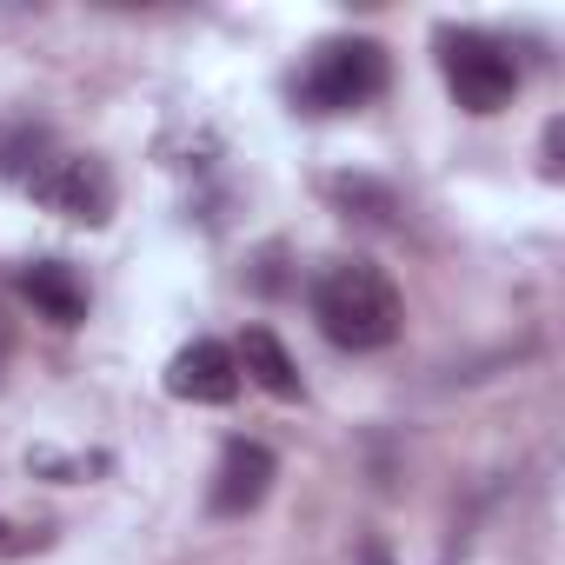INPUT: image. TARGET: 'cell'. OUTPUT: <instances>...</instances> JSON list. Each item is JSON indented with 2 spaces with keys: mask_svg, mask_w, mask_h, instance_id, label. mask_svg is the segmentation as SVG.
<instances>
[{
  "mask_svg": "<svg viewBox=\"0 0 565 565\" xmlns=\"http://www.w3.org/2000/svg\"><path fill=\"white\" fill-rule=\"evenodd\" d=\"M307 300H313L320 333L333 347H347V353H380L406 327V300L393 287V273L373 266V259H327L313 273V294Z\"/></svg>",
  "mask_w": 565,
  "mask_h": 565,
  "instance_id": "obj_1",
  "label": "cell"
},
{
  "mask_svg": "<svg viewBox=\"0 0 565 565\" xmlns=\"http://www.w3.org/2000/svg\"><path fill=\"white\" fill-rule=\"evenodd\" d=\"M386 47L380 41H366V34H333V41H320L313 47V61H307V74H300V87H294V100L307 107V114H360V107H373L380 94H386Z\"/></svg>",
  "mask_w": 565,
  "mask_h": 565,
  "instance_id": "obj_2",
  "label": "cell"
},
{
  "mask_svg": "<svg viewBox=\"0 0 565 565\" xmlns=\"http://www.w3.org/2000/svg\"><path fill=\"white\" fill-rule=\"evenodd\" d=\"M439 74H446V87H452V100L466 107V114H505L512 107V94H519V61H512V47L505 41H492V34H479V28H439Z\"/></svg>",
  "mask_w": 565,
  "mask_h": 565,
  "instance_id": "obj_3",
  "label": "cell"
},
{
  "mask_svg": "<svg viewBox=\"0 0 565 565\" xmlns=\"http://www.w3.org/2000/svg\"><path fill=\"white\" fill-rule=\"evenodd\" d=\"M28 193H34L47 213L74 220V226H107V220H114V200H120L107 160H94V153H61V160H47Z\"/></svg>",
  "mask_w": 565,
  "mask_h": 565,
  "instance_id": "obj_4",
  "label": "cell"
},
{
  "mask_svg": "<svg viewBox=\"0 0 565 565\" xmlns=\"http://www.w3.org/2000/svg\"><path fill=\"white\" fill-rule=\"evenodd\" d=\"M273 479H279L273 446H259V439H233V446L220 452V472H213L206 512H213V519H246V512H259V505H266Z\"/></svg>",
  "mask_w": 565,
  "mask_h": 565,
  "instance_id": "obj_5",
  "label": "cell"
},
{
  "mask_svg": "<svg viewBox=\"0 0 565 565\" xmlns=\"http://www.w3.org/2000/svg\"><path fill=\"white\" fill-rule=\"evenodd\" d=\"M167 393L186 406H226L239 393V360L226 340H193L167 360Z\"/></svg>",
  "mask_w": 565,
  "mask_h": 565,
  "instance_id": "obj_6",
  "label": "cell"
},
{
  "mask_svg": "<svg viewBox=\"0 0 565 565\" xmlns=\"http://www.w3.org/2000/svg\"><path fill=\"white\" fill-rule=\"evenodd\" d=\"M21 294H28V307H34L47 327H81V320H87V279H81L67 259H34V266H21Z\"/></svg>",
  "mask_w": 565,
  "mask_h": 565,
  "instance_id": "obj_7",
  "label": "cell"
},
{
  "mask_svg": "<svg viewBox=\"0 0 565 565\" xmlns=\"http://www.w3.org/2000/svg\"><path fill=\"white\" fill-rule=\"evenodd\" d=\"M233 360H239V373H246L259 393H273V399H300V393H307V386H300L294 353L279 347V333H273V327H246V333H239V347H233Z\"/></svg>",
  "mask_w": 565,
  "mask_h": 565,
  "instance_id": "obj_8",
  "label": "cell"
},
{
  "mask_svg": "<svg viewBox=\"0 0 565 565\" xmlns=\"http://www.w3.org/2000/svg\"><path fill=\"white\" fill-rule=\"evenodd\" d=\"M327 200H333L347 220H373V226H393V213H399L393 186H380V180H366V173H333V180H327Z\"/></svg>",
  "mask_w": 565,
  "mask_h": 565,
  "instance_id": "obj_9",
  "label": "cell"
},
{
  "mask_svg": "<svg viewBox=\"0 0 565 565\" xmlns=\"http://www.w3.org/2000/svg\"><path fill=\"white\" fill-rule=\"evenodd\" d=\"M47 127H34V120H21V127H8L0 134V180H41V167H47Z\"/></svg>",
  "mask_w": 565,
  "mask_h": 565,
  "instance_id": "obj_10",
  "label": "cell"
},
{
  "mask_svg": "<svg viewBox=\"0 0 565 565\" xmlns=\"http://www.w3.org/2000/svg\"><path fill=\"white\" fill-rule=\"evenodd\" d=\"M47 545H54V525H28V519L0 512V565H21V558H34Z\"/></svg>",
  "mask_w": 565,
  "mask_h": 565,
  "instance_id": "obj_11",
  "label": "cell"
},
{
  "mask_svg": "<svg viewBox=\"0 0 565 565\" xmlns=\"http://www.w3.org/2000/svg\"><path fill=\"white\" fill-rule=\"evenodd\" d=\"M28 466H34V472H47V479H87V472H107V452H87V459H54V452H34Z\"/></svg>",
  "mask_w": 565,
  "mask_h": 565,
  "instance_id": "obj_12",
  "label": "cell"
},
{
  "mask_svg": "<svg viewBox=\"0 0 565 565\" xmlns=\"http://www.w3.org/2000/svg\"><path fill=\"white\" fill-rule=\"evenodd\" d=\"M545 180H558V120L545 127Z\"/></svg>",
  "mask_w": 565,
  "mask_h": 565,
  "instance_id": "obj_13",
  "label": "cell"
},
{
  "mask_svg": "<svg viewBox=\"0 0 565 565\" xmlns=\"http://www.w3.org/2000/svg\"><path fill=\"white\" fill-rule=\"evenodd\" d=\"M8 353H14V327H8V320H0V360H8Z\"/></svg>",
  "mask_w": 565,
  "mask_h": 565,
  "instance_id": "obj_14",
  "label": "cell"
},
{
  "mask_svg": "<svg viewBox=\"0 0 565 565\" xmlns=\"http://www.w3.org/2000/svg\"><path fill=\"white\" fill-rule=\"evenodd\" d=\"M366 565H386V552H373V545H366Z\"/></svg>",
  "mask_w": 565,
  "mask_h": 565,
  "instance_id": "obj_15",
  "label": "cell"
}]
</instances>
